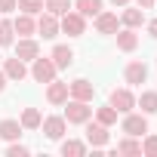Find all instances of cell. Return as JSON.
<instances>
[{"label": "cell", "mask_w": 157, "mask_h": 157, "mask_svg": "<svg viewBox=\"0 0 157 157\" xmlns=\"http://www.w3.org/2000/svg\"><path fill=\"white\" fill-rule=\"evenodd\" d=\"M68 108H65V120L68 123H86L90 117H93V108H90V102H80V99H71V102H65Z\"/></svg>", "instance_id": "obj_1"}, {"label": "cell", "mask_w": 157, "mask_h": 157, "mask_svg": "<svg viewBox=\"0 0 157 157\" xmlns=\"http://www.w3.org/2000/svg\"><path fill=\"white\" fill-rule=\"evenodd\" d=\"M59 28H62L68 37H80V34L86 31V19H83L80 13H65L62 22H59Z\"/></svg>", "instance_id": "obj_2"}, {"label": "cell", "mask_w": 157, "mask_h": 157, "mask_svg": "<svg viewBox=\"0 0 157 157\" xmlns=\"http://www.w3.org/2000/svg\"><path fill=\"white\" fill-rule=\"evenodd\" d=\"M56 71H59V68H56L52 59H40V56L34 59L31 74H34V80H37V83H49V80H56Z\"/></svg>", "instance_id": "obj_3"}, {"label": "cell", "mask_w": 157, "mask_h": 157, "mask_svg": "<svg viewBox=\"0 0 157 157\" xmlns=\"http://www.w3.org/2000/svg\"><path fill=\"white\" fill-rule=\"evenodd\" d=\"M111 108H114L117 114H129V111L136 108L132 93H129V90H114V93H111Z\"/></svg>", "instance_id": "obj_4"}, {"label": "cell", "mask_w": 157, "mask_h": 157, "mask_svg": "<svg viewBox=\"0 0 157 157\" xmlns=\"http://www.w3.org/2000/svg\"><path fill=\"white\" fill-rule=\"evenodd\" d=\"M68 90H71V99H80V102H93V96H96V86L90 80H83V77L68 83Z\"/></svg>", "instance_id": "obj_5"}, {"label": "cell", "mask_w": 157, "mask_h": 157, "mask_svg": "<svg viewBox=\"0 0 157 157\" xmlns=\"http://www.w3.org/2000/svg\"><path fill=\"white\" fill-rule=\"evenodd\" d=\"M16 56H19L22 62H34V59L40 56V46H37V40H31V37H22V40L16 43Z\"/></svg>", "instance_id": "obj_6"}, {"label": "cell", "mask_w": 157, "mask_h": 157, "mask_svg": "<svg viewBox=\"0 0 157 157\" xmlns=\"http://www.w3.org/2000/svg\"><path fill=\"white\" fill-rule=\"evenodd\" d=\"M68 96H71L68 83L49 80V86H46V99H49V105H65V102H68Z\"/></svg>", "instance_id": "obj_7"}, {"label": "cell", "mask_w": 157, "mask_h": 157, "mask_svg": "<svg viewBox=\"0 0 157 157\" xmlns=\"http://www.w3.org/2000/svg\"><path fill=\"white\" fill-rule=\"evenodd\" d=\"M86 142L93 145V148H102V145H108V126L105 123H90L86 126Z\"/></svg>", "instance_id": "obj_8"}, {"label": "cell", "mask_w": 157, "mask_h": 157, "mask_svg": "<svg viewBox=\"0 0 157 157\" xmlns=\"http://www.w3.org/2000/svg\"><path fill=\"white\" fill-rule=\"evenodd\" d=\"M37 31H40V34H43L46 40H52V37H56V34H59L62 28H59V19H56L52 13H43V16L37 19Z\"/></svg>", "instance_id": "obj_9"}, {"label": "cell", "mask_w": 157, "mask_h": 157, "mask_svg": "<svg viewBox=\"0 0 157 157\" xmlns=\"http://www.w3.org/2000/svg\"><path fill=\"white\" fill-rule=\"evenodd\" d=\"M123 132H126V136H142V132H148V120H145L142 114H126Z\"/></svg>", "instance_id": "obj_10"}, {"label": "cell", "mask_w": 157, "mask_h": 157, "mask_svg": "<svg viewBox=\"0 0 157 157\" xmlns=\"http://www.w3.org/2000/svg\"><path fill=\"white\" fill-rule=\"evenodd\" d=\"M40 126H43L46 139H62L65 136V117H46V120H40Z\"/></svg>", "instance_id": "obj_11"}, {"label": "cell", "mask_w": 157, "mask_h": 157, "mask_svg": "<svg viewBox=\"0 0 157 157\" xmlns=\"http://www.w3.org/2000/svg\"><path fill=\"white\" fill-rule=\"evenodd\" d=\"M96 31L99 34H117V16L114 13H99L96 16Z\"/></svg>", "instance_id": "obj_12"}, {"label": "cell", "mask_w": 157, "mask_h": 157, "mask_svg": "<svg viewBox=\"0 0 157 157\" xmlns=\"http://www.w3.org/2000/svg\"><path fill=\"white\" fill-rule=\"evenodd\" d=\"M145 77H148V68H145L142 62H129V65H126V83L139 86V83H145Z\"/></svg>", "instance_id": "obj_13"}, {"label": "cell", "mask_w": 157, "mask_h": 157, "mask_svg": "<svg viewBox=\"0 0 157 157\" xmlns=\"http://www.w3.org/2000/svg\"><path fill=\"white\" fill-rule=\"evenodd\" d=\"M13 28H16V34H19V37H31V34L37 31V22H34L28 13H22V16L13 22Z\"/></svg>", "instance_id": "obj_14"}, {"label": "cell", "mask_w": 157, "mask_h": 157, "mask_svg": "<svg viewBox=\"0 0 157 157\" xmlns=\"http://www.w3.org/2000/svg\"><path fill=\"white\" fill-rule=\"evenodd\" d=\"M3 74L10 77V80H22V77L28 74V68H25V62L16 56V59H6V68H3Z\"/></svg>", "instance_id": "obj_15"}, {"label": "cell", "mask_w": 157, "mask_h": 157, "mask_svg": "<svg viewBox=\"0 0 157 157\" xmlns=\"http://www.w3.org/2000/svg\"><path fill=\"white\" fill-rule=\"evenodd\" d=\"M19 136H22V123H19V120H0V139L16 142Z\"/></svg>", "instance_id": "obj_16"}, {"label": "cell", "mask_w": 157, "mask_h": 157, "mask_svg": "<svg viewBox=\"0 0 157 157\" xmlns=\"http://www.w3.org/2000/svg\"><path fill=\"white\" fill-rule=\"evenodd\" d=\"M117 46H120L123 52H132V49L139 46V37H136V31H132V28L120 31V34H117Z\"/></svg>", "instance_id": "obj_17"}, {"label": "cell", "mask_w": 157, "mask_h": 157, "mask_svg": "<svg viewBox=\"0 0 157 157\" xmlns=\"http://www.w3.org/2000/svg\"><path fill=\"white\" fill-rule=\"evenodd\" d=\"M77 13H80L83 19L99 16V13H102V0H77Z\"/></svg>", "instance_id": "obj_18"}, {"label": "cell", "mask_w": 157, "mask_h": 157, "mask_svg": "<svg viewBox=\"0 0 157 157\" xmlns=\"http://www.w3.org/2000/svg\"><path fill=\"white\" fill-rule=\"evenodd\" d=\"M52 62H56V68H68V65L74 62V52H71L68 46H56V49H52Z\"/></svg>", "instance_id": "obj_19"}, {"label": "cell", "mask_w": 157, "mask_h": 157, "mask_svg": "<svg viewBox=\"0 0 157 157\" xmlns=\"http://www.w3.org/2000/svg\"><path fill=\"white\" fill-rule=\"evenodd\" d=\"M40 111L37 108H25V114H22V129H37L40 126Z\"/></svg>", "instance_id": "obj_20"}, {"label": "cell", "mask_w": 157, "mask_h": 157, "mask_svg": "<svg viewBox=\"0 0 157 157\" xmlns=\"http://www.w3.org/2000/svg\"><path fill=\"white\" fill-rule=\"evenodd\" d=\"M43 10L52 13V16H65L71 10V0H43Z\"/></svg>", "instance_id": "obj_21"}, {"label": "cell", "mask_w": 157, "mask_h": 157, "mask_svg": "<svg viewBox=\"0 0 157 157\" xmlns=\"http://www.w3.org/2000/svg\"><path fill=\"white\" fill-rule=\"evenodd\" d=\"M62 154H65V157H80V154H86V145L68 139V142H62Z\"/></svg>", "instance_id": "obj_22"}, {"label": "cell", "mask_w": 157, "mask_h": 157, "mask_svg": "<svg viewBox=\"0 0 157 157\" xmlns=\"http://www.w3.org/2000/svg\"><path fill=\"white\" fill-rule=\"evenodd\" d=\"M120 22H123V25H126V28H139V25H142V22H145V13H142V10H126V13H123V19H120Z\"/></svg>", "instance_id": "obj_23"}, {"label": "cell", "mask_w": 157, "mask_h": 157, "mask_svg": "<svg viewBox=\"0 0 157 157\" xmlns=\"http://www.w3.org/2000/svg\"><path fill=\"white\" fill-rule=\"evenodd\" d=\"M117 154H142V145L136 142V136H129V139L117 142Z\"/></svg>", "instance_id": "obj_24"}, {"label": "cell", "mask_w": 157, "mask_h": 157, "mask_svg": "<svg viewBox=\"0 0 157 157\" xmlns=\"http://www.w3.org/2000/svg\"><path fill=\"white\" fill-rule=\"evenodd\" d=\"M96 120H99V123H105V126H111V123H117V111H114L111 105H105V108H99V111H96Z\"/></svg>", "instance_id": "obj_25"}, {"label": "cell", "mask_w": 157, "mask_h": 157, "mask_svg": "<svg viewBox=\"0 0 157 157\" xmlns=\"http://www.w3.org/2000/svg\"><path fill=\"white\" fill-rule=\"evenodd\" d=\"M139 105H142V111H145V114H154V111H157V93H142Z\"/></svg>", "instance_id": "obj_26"}, {"label": "cell", "mask_w": 157, "mask_h": 157, "mask_svg": "<svg viewBox=\"0 0 157 157\" xmlns=\"http://www.w3.org/2000/svg\"><path fill=\"white\" fill-rule=\"evenodd\" d=\"M13 34H16L13 22H0V46H10L13 43Z\"/></svg>", "instance_id": "obj_27"}, {"label": "cell", "mask_w": 157, "mask_h": 157, "mask_svg": "<svg viewBox=\"0 0 157 157\" xmlns=\"http://www.w3.org/2000/svg\"><path fill=\"white\" fill-rule=\"evenodd\" d=\"M19 10L34 16V13H43V0H19Z\"/></svg>", "instance_id": "obj_28"}, {"label": "cell", "mask_w": 157, "mask_h": 157, "mask_svg": "<svg viewBox=\"0 0 157 157\" xmlns=\"http://www.w3.org/2000/svg\"><path fill=\"white\" fill-rule=\"evenodd\" d=\"M142 151H145L148 157H157V136H148L145 145H142Z\"/></svg>", "instance_id": "obj_29"}, {"label": "cell", "mask_w": 157, "mask_h": 157, "mask_svg": "<svg viewBox=\"0 0 157 157\" xmlns=\"http://www.w3.org/2000/svg\"><path fill=\"white\" fill-rule=\"evenodd\" d=\"M19 10V0H0V13H16Z\"/></svg>", "instance_id": "obj_30"}, {"label": "cell", "mask_w": 157, "mask_h": 157, "mask_svg": "<svg viewBox=\"0 0 157 157\" xmlns=\"http://www.w3.org/2000/svg\"><path fill=\"white\" fill-rule=\"evenodd\" d=\"M6 154H10V157H28V148H25V145H10Z\"/></svg>", "instance_id": "obj_31"}, {"label": "cell", "mask_w": 157, "mask_h": 157, "mask_svg": "<svg viewBox=\"0 0 157 157\" xmlns=\"http://www.w3.org/2000/svg\"><path fill=\"white\" fill-rule=\"evenodd\" d=\"M136 3H139V10H151V6H154V0H136Z\"/></svg>", "instance_id": "obj_32"}, {"label": "cell", "mask_w": 157, "mask_h": 157, "mask_svg": "<svg viewBox=\"0 0 157 157\" xmlns=\"http://www.w3.org/2000/svg\"><path fill=\"white\" fill-rule=\"evenodd\" d=\"M148 34H151V37H157V19H154V22H148Z\"/></svg>", "instance_id": "obj_33"}, {"label": "cell", "mask_w": 157, "mask_h": 157, "mask_svg": "<svg viewBox=\"0 0 157 157\" xmlns=\"http://www.w3.org/2000/svg\"><path fill=\"white\" fill-rule=\"evenodd\" d=\"M3 86H6V74L0 71V93H3Z\"/></svg>", "instance_id": "obj_34"}, {"label": "cell", "mask_w": 157, "mask_h": 157, "mask_svg": "<svg viewBox=\"0 0 157 157\" xmlns=\"http://www.w3.org/2000/svg\"><path fill=\"white\" fill-rule=\"evenodd\" d=\"M111 3H114V6H126V3H129V0H111Z\"/></svg>", "instance_id": "obj_35"}]
</instances>
